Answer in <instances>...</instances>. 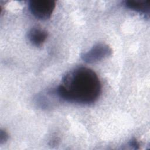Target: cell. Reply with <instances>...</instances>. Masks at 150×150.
I'll list each match as a JSON object with an SVG mask.
<instances>
[{
    "label": "cell",
    "instance_id": "obj_6",
    "mask_svg": "<svg viewBox=\"0 0 150 150\" xmlns=\"http://www.w3.org/2000/svg\"><path fill=\"white\" fill-rule=\"evenodd\" d=\"M8 138V135L6 133V132L1 130V133H0V142L2 144V142L6 141Z\"/></svg>",
    "mask_w": 150,
    "mask_h": 150
},
{
    "label": "cell",
    "instance_id": "obj_7",
    "mask_svg": "<svg viewBox=\"0 0 150 150\" xmlns=\"http://www.w3.org/2000/svg\"><path fill=\"white\" fill-rule=\"evenodd\" d=\"M129 145L132 147H133L134 149H139V142L137 141V140L135 138L132 139L129 142Z\"/></svg>",
    "mask_w": 150,
    "mask_h": 150
},
{
    "label": "cell",
    "instance_id": "obj_2",
    "mask_svg": "<svg viewBox=\"0 0 150 150\" xmlns=\"http://www.w3.org/2000/svg\"><path fill=\"white\" fill-rule=\"evenodd\" d=\"M55 6V2L52 0H32L29 5L32 14L40 19H49Z\"/></svg>",
    "mask_w": 150,
    "mask_h": 150
},
{
    "label": "cell",
    "instance_id": "obj_4",
    "mask_svg": "<svg viewBox=\"0 0 150 150\" xmlns=\"http://www.w3.org/2000/svg\"><path fill=\"white\" fill-rule=\"evenodd\" d=\"M47 36L48 33L46 31L38 28L31 29L28 34L30 42L35 46H41L47 39Z\"/></svg>",
    "mask_w": 150,
    "mask_h": 150
},
{
    "label": "cell",
    "instance_id": "obj_3",
    "mask_svg": "<svg viewBox=\"0 0 150 150\" xmlns=\"http://www.w3.org/2000/svg\"><path fill=\"white\" fill-rule=\"evenodd\" d=\"M112 49L107 44L98 43L88 51L81 55L82 60L88 63H93L101 60L112 54Z\"/></svg>",
    "mask_w": 150,
    "mask_h": 150
},
{
    "label": "cell",
    "instance_id": "obj_5",
    "mask_svg": "<svg viewBox=\"0 0 150 150\" xmlns=\"http://www.w3.org/2000/svg\"><path fill=\"white\" fill-rule=\"evenodd\" d=\"M125 5L127 8L149 15L150 11V1H136L128 0L125 1Z\"/></svg>",
    "mask_w": 150,
    "mask_h": 150
},
{
    "label": "cell",
    "instance_id": "obj_1",
    "mask_svg": "<svg viewBox=\"0 0 150 150\" xmlns=\"http://www.w3.org/2000/svg\"><path fill=\"white\" fill-rule=\"evenodd\" d=\"M101 90V83L97 74L89 68L79 67L64 76L56 93L67 101L90 104L97 100Z\"/></svg>",
    "mask_w": 150,
    "mask_h": 150
}]
</instances>
